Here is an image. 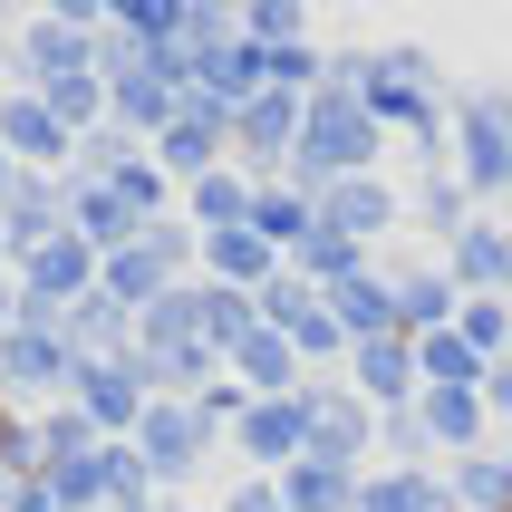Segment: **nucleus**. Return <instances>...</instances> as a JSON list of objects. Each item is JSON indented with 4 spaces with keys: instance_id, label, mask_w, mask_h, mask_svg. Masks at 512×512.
<instances>
[{
    "instance_id": "obj_1",
    "label": "nucleus",
    "mask_w": 512,
    "mask_h": 512,
    "mask_svg": "<svg viewBox=\"0 0 512 512\" xmlns=\"http://www.w3.org/2000/svg\"><path fill=\"white\" fill-rule=\"evenodd\" d=\"M377 145H387V126H377L348 87H319L310 116H300V155H290V194H329V184H348V174H377Z\"/></svg>"
},
{
    "instance_id": "obj_2",
    "label": "nucleus",
    "mask_w": 512,
    "mask_h": 512,
    "mask_svg": "<svg viewBox=\"0 0 512 512\" xmlns=\"http://www.w3.org/2000/svg\"><path fill=\"white\" fill-rule=\"evenodd\" d=\"M377 445V406L358 387H300V464H368Z\"/></svg>"
},
{
    "instance_id": "obj_3",
    "label": "nucleus",
    "mask_w": 512,
    "mask_h": 512,
    "mask_svg": "<svg viewBox=\"0 0 512 512\" xmlns=\"http://www.w3.org/2000/svg\"><path fill=\"white\" fill-rule=\"evenodd\" d=\"M68 406H78V416L107 435V445H126V435L145 426L155 387H145V368H136V358H78V377H68Z\"/></svg>"
},
{
    "instance_id": "obj_4",
    "label": "nucleus",
    "mask_w": 512,
    "mask_h": 512,
    "mask_svg": "<svg viewBox=\"0 0 512 512\" xmlns=\"http://www.w3.org/2000/svg\"><path fill=\"white\" fill-rule=\"evenodd\" d=\"M68 377H78V358H68V339H58V319L20 300V319L0 329V387H10V397H58Z\"/></svg>"
},
{
    "instance_id": "obj_5",
    "label": "nucleus",
    "mask_w": 512,
    "mask_h": 512,
    "mask_svg": "<svg viewBox=\"0 0 512 512\" xmlns=\"http://www.w3.org/2000/svg\"><path fill=\"white\" fill-rule=\"evenodd\" d=\"M126 445H136L145 484H184V474H203V464H213V426H203L184 397H155V406H145V426L126 435Z\"/></svg>"
},
{
    "instance_id": "obj_6",
    "label": "nucleus",
    "mask_w": 512,
    "mask_h": 512,
    "mask_svg": "<svg viewBox=\"0 0 512 512\" xmlns=\"http://www.w3.org/2000/svg\"><path fill=\"white\" fill-rule=\"evenodd\" d=\"M300 116H310V97H290V87H261L252 107H232V155L271 184V165L290 174V155H300Z\"/></svg>"
},
{
    "instance_id": "obj_7",
    "label": "nucleus",
    "mask_w": 512,
    "mask_h": 512,
    "mask_svg": "<svg viewBox=\"0 0 512 512\" xmlns=\"http://www.w3.org/2000/svg\"><path fill=\"white\" fill-rule=\"evenodd\" d=\"M58 232H68V174H20L0 194V252L29 261V252H49Z\"/></svg>"
},
{
    "instance_id": "obj_8",
    "label": "nucleus",
    "mask_w": 512,
    "mask_h": 512,
    "mask_svg": "<svg viewBox=\"0 0 512 512\" xmlns=\"http://www.w3.org/2000/svg\"><path fill=\"white\" fill-rule=\"evenodd\" d=\"M261 329H281V339L300 348V368H310V358H348V339H339V319H329V300H319L300 271H281V281L261 290Z\"/></svg>"
},
{
    "instance_id": "obj_9",
    "label": "nucleus",
    "mask_w": 512,
    "mask_h": 512,
    "mask_svg": "<svg viewBox=\"0 0 512 512\" xmlns=\"http://www.w3.org/2000/svg\"><path fill=\"white\" fill-rule=\"evenodd\" d=\"M0 155H10L20 174H68L78 136H68V126H58V116L39 107L29 87H0Z\"/></svg>"
},
{
    "instance_id": "obj_10",
    "label": "nucleus",
    "mask_w": 512,
    "mask_h": 512,
    "mask_svg": "<svg viewBox=\"0 0 512 512\" xmlns=\"http://www.w3.org/2000/svg\"><path fill=\"white\" fill-rule=\"evenodd\" d=\"M348 387L377 406V416H397V406L426 397V368H416V339L406 329H387V339H358L348 348Z\"/></svg>"
},
{
    "instance_id": "obj_11",
    "label": "nucleus",
    "mask_w": 512,
    "mask_h": 512,
    "mask_svg": "<svg viewBox=\"0 0 512 512\" xmlns=\"http://www.w3.org/2000/svg\"><path fill=\"white\" fill-rule=\"evenodd\" d=\"M223 145H232V116L184 97V116L155 136V165H165V184H203V174H223Z\"/></svg>"
},
{
    "instance_id": "obj_12",
    "label": "nucleus",
    "mask_w": 512,
    "mask_h": 512,
    "mask_svg": "<svg viewBox=\"0 0 512 512\" xmlns=\"http://www.w3.org/2000/svg\"><path fill=\"white\" fill-rule=\"evenodd\" d=\"M397 223H406V194L377 184V174H348V184L319 194V232H339V242H358V252H368L377 232H397Z\"/></svg>"
},
{
    "instance_id": "obj_13",
    "label": "nucleus",
    "mask_w": 512,
    "mask_h": 512,
    "mask_svg": "<svg viewBox=\"0 0 512 512\" xmlns=\"http://www.w3.org/2000/svg\"><path fill=\"white\" fill-rule=\"evenodd\" d=\"M455 155H435V165L455 174L464 194H512V136L493 126V116H474V107H455Z\"/></svg>"
},
{
    "instance_id": "obj_14",
    "label": "nucleus",
    "mask_w": 512,
    "mask_h": 512,
    "mask_svg": "<svg viewBox=\"0 0 512 512\" xmlns=\"http://www.w3.org/2000/svg\"><path fill=\"white\" fill-rule=\"evenodd\" d=\"M445 271H455V290L464 300H512V223H474L445 242Z\"/></svg>"
},
{
    "instance_id": "obj_15",
    "label": "nucleus",
    "mask_w": 512,
    "mask_h": 512,
    "mask_svg": "<svg viewBox=\"0 0 512 512\" xmlns=\"http://www.w3.org/2000/svg\"><path fill=\"white\" fill-rule=\"evenodd\" d=\"M387 290H397V329L406 339H435V329H455L464 290L445 261H387Z\"/></svg>"
},
{
    "instance_id": "obj_16",
    "label": "nucleus",
    "mask_w": 512,
    "mask_h": 512,
    "mask_svg": "<svg viewBox=\"0 0 512 512\" xmlns=\"http://www.w3.org/2000/svg\"><path fill=\"white\" fill-rule=\"evenodd\" d=\"M232 445H242L252 474H290L300 464V397H252L242 426H232Z\"/></svg>"
},
{
    "instance_id": "obj_17",
    "label": "nucleus",
    "mask_w": 512,
    "mask_h": 512,
    "mask_svg": "<svg viewBox=\"0 0 512 512\" xmlns=\"http://www.w3.org/2000/svg\"><path fill=\"white\" fill-rule=\"evenodd\" d=\"M416 426H426V445L435 455H484V426H493V406L474 397V387H426V397H416Z\"/></svg>"
},
{
    "instance_id": "obj_18",
    "label": "nucleus",
    "mask_w": 512,
    "mask_h": 512,
    "mask_svg": "<svg viewBox=\"0 0 512 512\" xmlns=\"http://www.w3.org/2000/svg\"><path fill=\"white\" fill-rule=\"evenodd\" d=\"M223 377L242 397H300V387H310V377H300V348H290L281 329H252V339L223 358Z\"/></svg>"
},
{
    "instance_id": "obj_19",
    "label": "nucleus",
    "mask_w": 512,
    "mask_h": 512,
    "mask_svg": "<svg viewBox=\"0 0 512 512\" xmlns=\"http://www.w3.org/2000/svg\"><path fill=\"white\" fill-rule=\"evenodd\" d=\"M329 300V319H339V339L358 348V339H387L397 329V290H387V261H368L358 281H339V290H319Z\"/></svg>"
},
{
    "instance_id": "obj_20",
    "label": "nucleus",
    "mask_w": 512,
    "mask_h": 512,
    "mask_svg": "<svg viewBox=\"0 0 512 512\" xmlns=\"http://www.w3.org/2000/svg\"><path fill=\"white\" fill-rule=\"evenodd\" d=\"M271 484H281V512H358L368 464H290V474H271Z\"/></svg>"
},
{
    "instance_id": "obj_21",
    "label": "nucleus",
    "mask_w": 512,
    "mask_h": 512,
    "mask_svg": "<svg viewBox=\"0 0 512 512\" xmlns=\"http://www.w3.org/2000/svg\"><path fill=\"white\" fill-rule=\"evenodd\" d=\"M252 174L223 165V174H203V184H184V203H194V232H252Z\"/></svg>"
},
{
    "instance_id": "obj_22",
    "label": "nucleus",
    "mask_w": 512,
    "mask_h": 512,
    "mask_svg": "<svg viewBox=\"0 0 512 512\" xmlns=\"http://www.w3.org/2000/svg\"><path fill=\"white\" fill-rule=\"evenodd\" d=\"M252 232H261V242H271V252L290 261V252H300V242L319 232V203H310V194H290L281 174H271V184L252 194Z\"/></svg>"
},
{
    "instance_id": "obj_23",
    "label": "nucleus",
    "mask_w": 512,
    "mask_h": 512,
    "mask_svg": "<svg viewBox=\"0 0 512 512\" xmlns=\"http://www.w3.org/2000/svg\"><path fill=\"white\" fill-rule=\"evenodd\" d=\"M445 503V474L435 464H377L358 484V512H435Z\"/></svg>"
},
{
    "instance_id": "obj_24",
    "label": "nucleus",
    "mask_w": 512,
    "mask_h": 512,
    "mask_svg": "<svg viewBox=\"0 0 512 512\" xmlns=\"http://www.w3.org/2000/svg\"><path fill=\"white\" fill-rule=\"evenodd\" d=\"M406 213H416V223H426V242H435V252H445V242H455V232L474 223V194H464V184H455V174H445V165H426V184L406 194Z\"/></svg>"
},
{
    "instance_id": "obj_25",
    "label": "nucleus",
    "mask_w": 512,
    "mask_h": 512,
    "mask_svg": "<svg viewBox=\"0 0 512 512\" xmlns=\"http://www.w3.org/2000/svg\"><path fill=\"white\" fill-rule=\"evenodd\" d=\"M445 493H455V512H512V455H464L455 474H445Z\"/></svg>"
},
{
    "instance_id": "obj_26",
    "label": "nucleus",
    "mask_w": 512,
    "mask_h": 512,
    "mask_svg": "<svg viewBox=\"0 0 512 512\" xmlns=\"http://www.w3.org/2000/svg\"><path fill=\"white\" fill-rule=\"evenodd\" d=\"M242 39L290 58V49H310V10H300V0H252V10H242Z\"/></svg>"
},
{
    "instance_id": "obj_27",
    "label": "nucleus",
    "mask_w": 512,
    "mask_h": 512,
    "mask_svg": "<svg viewBox=\"0 0 512 512\" xmlns=\"http://www.w3.org/2000/svg\"><path fill=\"white\" fill-rule=\"evenodd\" d=\"M416 368H426V387H474V397H484V358H474V348L455 339V329H435V339H416Z\"/></svg>"
},
{
    "instance_id": "obj_28",
    "label": "nucleus",
    "mask_w": 512,
    "mask_h": 512,
    "mask_svg": "<svg viewBox=\"0 0 512 512\" xmlns=\"http://www.w3.org/2000/svg\"><path fill=\"white\" fill-rule=\"evenodd\" d=\"M455 339L474 348L484 368H493V358H512V300H464V310H455Z\"/></svg>"
},
{
    "instance_id": "obj_29",
    "label": "nucleus",
    "mask_w": 512,
    "mask_h": 512,
    "mask_svg": "<svg viewBox=\"0 0 512 512\" xmlns=\"http://www.w3.org/2000/svg\"><path fill=\"white\" fill-rule=\"evenodd\" d=\"M377 445L397 464H435V445H426V426H416V406H397V416H377Z\"/></svg>"
},
{
    "instance_id": "obj_30",
    "label": "nucleus",
    "mask_w": 512,
    "mask_h": 512,
    "mask_svg": "<svg viewBox=\"0 0 512 512\" xmlns=\"http://www.w3.org/2000/svg\"><path fill=\"white\" fill-rule=\"evenodd\" d=\"M0 474H39V426L0 416Z\"/></svg>"
},
{
    "instance_id": "obj_31",
    "label": "nucleus",
    "mask_w": 512,
    "mask_h": 512,
    "mask_svg": "<svg viewBox=\"0 0 512 512\" xmlns=\"http://www.w3.org/2000/svg\"><path fill=\"white\" fill-rule=\"evenodd\" d=\"M213 512H281V484L271 474H252V484H223V503Z\"/></svg>"
},
{
    "instance_id": "obj_32",
    "label": "nucleus",
    "mask_w": 512,
    "mask_h": 512,
    "mask_svg": "<svg viewBox=\"0 0 512 512\" xmlns=\"http://www.w3.org/2000/svg\"><path fill=\"white\" fill-rule=\"evenodd\" d=\"M484 406H493V416H512V358H493V377H484Z\"/></svg>"
},
{
    "instance_id": "obj_33",
    "label": "nucleus",
    "mask_w": 512,
    "mask_h": 512,
    "mask_svg": "<svg viewBox=\"0 0 512 512\" xmlns=\"http://www.w3.org/2000/svg\"><path fill=\"white\" fill-rule=\"evenodd\" d=\"M0 58H10V68H20V39H10V29H0Z\"/></svg>"
},
{
    "instance_id": "obj_34",
    "label": "nucleus",
    "mask_w": 512,
    "mask_h": 512,
    "mask_svg": "<svg viewBox=\"0 0 512 512\" xmlns=\"http://www.w3.org/2000/svg\"><path fill=\"white\" fill-rule=\"evenodd\" d=\"M10 184H20V165H10V155H0V194H10Z\"/></svg>"
},
{
    "instance_id": "obj_35",
    "label": "nucleus",
    "mask_w": 512,
    "mask_h": 512,
    "mask_svg": "<svg viewBox=\"0 0 512 512\" xmlns=\"http://www.w3.org/2000/svg\"><path fill=\"white\" fill-rule=\"evenodd\" d=\"M435 512H455V493H445V503H435Z\"/></svg>"
},
{
    "instance_id": "obj_36",
    "label": "nucleus",
    "mask_w": 512,
    "mask_h": 512,
    "mask_svg": "<svg viewBox=\"0 0 512 512\" xmlns=\"http://www.w3.org/2000/svg\"><path fill=\"white\" fill-rule=\"evenodd\" d=\"M503 213H512V194H503Z\"/></svg>"
}]
</instances>
